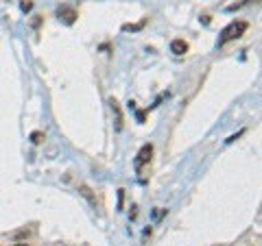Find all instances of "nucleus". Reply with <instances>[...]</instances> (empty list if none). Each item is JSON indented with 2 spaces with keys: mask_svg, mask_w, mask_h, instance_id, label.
Listing matches in <instances>:
<instances>
[{
  "mask_svg": "<svg viewBox=\"0 0 262 246\" xmlns=\"http://www.w3.org/2000/svg\"><path fill=\"white\" fill-rule=\"evenodd\" d=\"M57 18H59V22H63V24H68V27H70V24L77 22L79 15H77V11L72 9L70 5H61L59 9H57Z\"/></svg>",
  "mask_w": 262,
  "mask_h": 246,
  "instance_id": "obj_3",
  "label": "nucleus"
},
{
  "mask_svg": "<svg viewBox=\"0 0 262 246\" xmlns=\"http://www.w3.org/2000/svg\"><path fill=\"white\" fill-rule=\"evenodd\" d=\"M249 29V24L247 22H243V20H238V22H232V24H227V27L221 31V37H219V46H225V44H229V42H234V39H238V37H243V33Z\"/></svg>",
  "mask_w": 262,
  "mask_h": 246,
  "instance_id": "obj_1",
  "label": "nucleus"
},
{
  "mask_svg": "<svg viewBox=\"0 0 262 246\" xmlns=\"http://www.w3.org/2000/svg\"><path fill=\"white\" fill-rule=\"evenodd\" d=\"M188 51V44L184 39H175V42H170V53L173 55H184Z\"/></svg>",
  "mask_w": 262,
  "mask_h": 246,
  "instance_id": "obj_5",
  "label": "nucleus"
},
{
  "mask_svg": "<svg viewBox=\"0 0 262 246\" xmlns=\"http://www.w3.org/2000/svg\"><path fill=\"white\" fill-rule=\"evenodd\" d=\"M144 27V22H140V24H134V27H131V24H125V27H122V29H125V31H138V29H142Z\"/></svg>",
  "mask_w": 262,
  "mask_h": 246,
  "instance_id": "obj_7",
  "label": "nucleus"
},
{
  "mask_svg": "<svg viewBox=\"0 0 262 246\" xmlns=\"http://www.w3.org/2000/svg\"><path fill=\"white\" fill-rule=\"evenodd\" d=\"M42 137H44L42 133H33V135H31V139H33V144H39V142H42Z\"/></svg>",
  "mask_w": 262,
  "mask_h": 246,
  "instance_id": "obj_8",
  "label": "nucleus"
},
{
  "mask_svg": "<svg viewBox=\"0 0 262 246\" xmlns=\"http://www.w3.org/2000/svg\"><path fill=\"white\" fill-rule=\"evenodd\" d=\"M110 107H112V113H114V129L122 131V111H120V105L112 98V101H110Z\"/></svg>",
  "mask_w": 262,
  "mask_h": 246,
  "instance_id": "obj_4",
  "label": "nucleus"
},
{
  "mask_svg": "<svg viewBox=\"0 0 262 246\" xmlns=\"http://www.w3.org/2000/svg\"><path fill=\"white\" fill-rule=\"evenodd\" d=\"M151 155H153V146L151 144H144L140 151H138V155H136V159H134V168H136V172L140 175L142 172V168L146 166V163L151 161Z\"/></svg>",
  "mask_w": 262,
  "mask_h": 246,
  "instance_id": "obj_2",
  "label": "nucleus"
},
{
  "mask_svg": "<svg viewBox=\"0 0 262 246\" xmlns=\"http://www.w3.org/2000/svg\"><path fill=\"white\" fill-rule=\"evenodd\" d=\"M11 246H29V244H11Z\"/></svg>",
  "mask_w": 262,
  "mask_h": 246,
  "instance_id": "obj_10",
  "label": "nucleus"
},
{
  "mask_svg": "<svg viewBox=\"0 0 262 246\" xmlns=\"http://www.w3.org/2000/svg\"><path fill=\"white\" fill-rule=\"evenodd\" d=\"M79 192H81V194H83V196H85V199L90 201V205H92V207H96V199H94V196H92V190H90V187H88V185H81V187H79Z\"/></svg>",
  "mask_w": 262,
  "mask_h": 246,
  "instance_id": "obj_6",
  "label": "nucleus"
},
{
  "mask_svg": "<svg viewBox=\"0 0 262 246\" xmlns=\"http://www.w3.org/2000/svg\"><path fill=\"white\" fill-rule=\"evenodd\" d=\"M20 7H22V11H31V7H33V3H22Z\"/></svg>",
  "mask_w": 262,
  "mask_h": 246,
  "instance_id": "obj_9",
  "label": "nucleus"
}]
</instances>
